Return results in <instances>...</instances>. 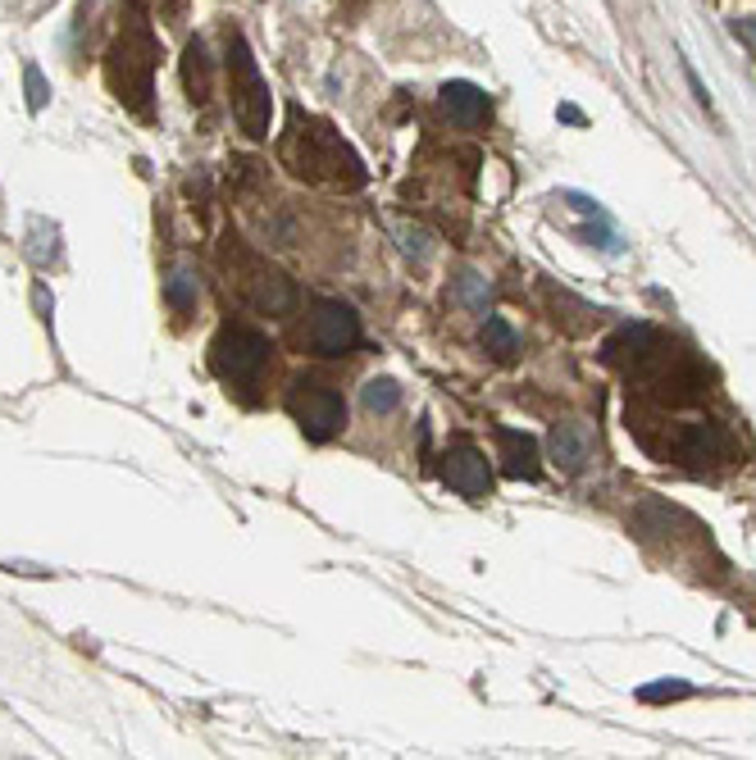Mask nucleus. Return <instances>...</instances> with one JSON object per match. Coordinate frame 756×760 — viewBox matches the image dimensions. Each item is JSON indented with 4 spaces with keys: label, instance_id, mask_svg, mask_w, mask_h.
I'll use <instances>...</instances> for the list:
<instances>
[{
    "label": "nucleus",
    "instance_id": "1",
    "mask_svg": "<svg viewBox=\"0 0 756 760\" xmlns=\"http://www.w3.org/2000/svg\"><path fill=\"white\" fill-rule=\"evenodd\" d=\"M607 360L616 370H624L629 378L647 383V392H656L661 401L688 406V401L702 397V374L692 370V360L670 338H661L652 324H633L620 332V338H611Z\"/></svg>",
    "mask_w": 756,
    "mask_h": 760
},
{
    "label": "nucleus",
    "instance_id": "12",
    "mask_svg": "<svg viewBox=\"0 0 756 760\" xmlns=\"http://www.w3.org/2000/svg\"><path fill=\"white\" fill-rule=\"evenodd\" d=\"M497 442H501V469L506 478H538L542 465H538V442L529 433H516V429H497Z\"/></svg>",
    "mask_w": 756,
    "mask_h": 760
},
{
    "label": "nucleus",
    "instance_id": "20",
    "mask_svg": "<svg viewBox=\"0 0 756 760\" xmlns=\"http://www.w3.org/2000/svg\"><path fill=\"white\" fill-rule=\"evenodd\" d=\"M730 27H734V37H738V42H743V46L756 55V19H734Z\"/></svg>",
    "mask_w": 756,
    "mask_h": 760
},
{
    "label": "nucleus",
    "instance_id": "10",
    "mask_svg": "<svg viewBox=\"0 0 756 760\" xmlns=\"http://www.w3.org/2000/svg\"><path fill=\"white\" fill-rule=\"evenodd\" d=\"M442 478L456 492H465V497H488V488H493L488 461H483V451H474V446H451L447 465H442Z\"/></svg>",
    "mask_w": 756,
    "mask_h": 760
},
{
    "label": "nucleus",
    "instance_id": "14",
    "mask_svg": "<svg viewBox=\"0 0 756 760\" xmlns=\"http://www.w3.org/2000/svg\"><path fill=\"white\" fill-rule=\"evenodd\" d=\"M451 296H456V306L474 310V315H488V279H478V273H461L456 287H451Z\"/></svg>",
    "mask_w": 756,
    "mask_h": 760
},
{
    "label": "nucleus",
    "instance_id": "22",
    "mask_svg": "<svg viewBox=\"0 0 756 760\" xmlns=\"http://www.w3.org/2000/svg\"><path fill=\"white\" fill-rule=\"evenodd\" d=\"M406 251L429 256V232H406Z\"/></svg>",
    "mask_w": 756,
    "mask_h": 760
},
{
    "label": "nucleus",
    "instance_id": "9",
    "mask_svg": "<svg viewBox=\"0 0 756 760\" xmlns=\"http://www.w3.org/2000/svg\"><path fill=\"white\" fill-rule=\"evenodd\" d=\"M360 342V319L351 306L342 300H319L315 315H311V347L319 355H342Z\"/></svg>",
    "mask_w": 756,
    "mask_h": 760
},
{
    "label": "nucleus",
    "instance_id": "21",
    "mask_svg": "<svg viewBox=\"0 0 756 760\" xmlns=\"http://www.w3.org/2000/svg\"><path fill=\"white\" fill-rule=\"evenodd\" d=\"M27 91H33V110L46 105V82H42V69H27Z\"/></svg>",
    "mask_w": 756,
    "mask_h": 760
},
{
    "label": "nucleus",
    "instance_id": "7",
    "mask_svg": "<svg viewBox=\"0 0 756 760\" xmlns=\"http://www.w3.org/2000/svg\"><path fill=\"white\" fill-rule=\"evenodd\" d=\"M269 360V342L264 332L247 328V324H224L219 338L210 342V364L224 383H251Z\"/></svg>",
    "mask_w": 756,
    "mask_h": 760
},
{
    "label": "nucleus",
    "instance_id": "13",
    "mask_svg": "<svg viewBox=\"0 0 756 760\" xmlns=\"http://www.w3.org/2000/svg\"><path fill=\"white\" fill-rule=\"evenodd\" d=\"M548 446H552V461H556L565 474L584 469L588 455H593V442H588V429H584V423H556L552 438H548Z\"/></svg>",
    "mask_w": 756,
    "mask_h": 760
},
{
    "label": "nucleus",
    "instance_id": "8",
    "mask_svg": "<svg viewBox=\"0 0 756 760\" xmlns=\"http://www.w3.org/2000/svg\"><path fill=\"white\" fill-rule=\"evenodd\" d=\"M287 410L311 442H328L332 433H342V423H347V401L338 392L315 387V383H301V392H292Z\"/></svg>",
    "mask_w": 756,
    "mask_h": 760
},
{
    "label": "nucleus",
    "instance_id": "19",
    "mask_svg": "<svg viewBox=\"0 0 756 760\" xmlns=\"http://www.w3.org/2000/svg\"><path fill=\"white\" fill-rule=\"evenodd\" d=\"M639 696H643V702H679V696H692V688L688 683H652Z\"/></svg>",
    "mask_w": 756,
    "mask_h": 760
},
{
    "label": "nucleus",
    "instance_id": "11",
    "mask_svg": "<svg viewBox=\"0 0 756 760\" xmlns=\"http://www.w3.org/2000/svg\"><path fill=\"white\" fill-rule=\"evenodd\" d=\"M442 114L451 118L456 128H483L488 124V91H478L474 82H447L442 87Z\"/></svg>",
    "mask_w": 756,
    "mask_h": 760
},
{
    "label": "nucleus",
    "instance_id": "6",
    "mask_svg": "<svg viewBox=\"0 0 756 760\" xmlns=\"http://www.w3.org/2000/svg\"><path fill=\"white\" fill-rule=\"evenodd\" d=\"M656 451L684 469H715L724 461H734V438L724 433L715 419H692V423H675L670 442L656 446Z\"/></svg>",
    "mask_w": 756,
    "mask_h": 760
},
{
    "label": "nucleus",
    "instance_id": "2",
    "mask_svg": "<svg viewBox=\"0 0 756 760\" xmlns=\"http://www.w3.org/2000/svg\"><path fill=\"white\" fill-rule=\"evenodd\" d=\"M283 165L306 178V182H332V188H365V165L360 156L342 141V133H332L324 118H311L292 110V128L283 137Z\"/></svg>",
    "mask_w": 756,
    "mask_h": 760
},
{
    "label": "nucleus",
    "instance_id": "3",
    "mask_svg": "<svg viewBox=\"0 0 756 760\" xmlns=\"http://www.w3.org/2000/svg\"><path fill=\"white\" fill-rule=\"evenodd\" d=\"M156 65H160L156 33H150V23H146L142 0H133V14L110 50V87H114V97L142 118H150V97H156V91H150V78H156Z\"/></svg>",
    "mask_w": 756,
    "mask_h": 760
},
{
    "label": "nucleus",
    "instance_id": "15",
    "mask_svg": "<svg viewBox=\"0 0 756 760\" xmlns=\"http://www.w3.org/2000/svg\"><path fill=\"white\" fill-rule=\"evenodd\" d=\"M183 78H188L192 101H210V59H205V46H201V42H192V46H188Z\"/></svg>",
    "mask_w": 756,
    "mask_h": 760
},
{
    "label": "nucleus",
    "instance_id": "16",
    "mask_svg": "<svg viewBox=\"0 0 756 760\" xmlns=\"http://www.w3.org/2000/svg\"><path fill=\"white\" fill-rule=\"evenodd\" d=\"M483 347H488L497 360H510L520 351V338H516V328H510L506 319H488V324H483Z\"/></svg>",
    "mask_w": 756,
    "mask_h": 760
},
{
    "label": "nucleus",
    "instance_id": "17",
    "mask_svg": "<svg viewBox=\"0 0 756 760\" xmlns=\"http://www.w3.org/2000/svg\"><path fill=\"white\" fill-rule=\"evenodd\" d=\"M397 406H402V387L392 383V378H370V383H365V410L392 415Z\"/></svg>",
    "mask_w": 756,
    "mask_h": 760
},
{
    "label": "nucleus",
    "instance_id": "5",
    "mask_svg": "<svg viewBox=\"0 0 756 760\" xmlns=\"http://www.w3.org/2000/svg\"><path fill=\"white\" fill-rule=\"evenodd\" d=\"M233 256H237V269H233L228 287H237V296L247 300V306H256L260 315H287L296 306V287L274 264H264L260 256L241 251V247H233Z\"/></svg>",
    "mask_w": 756,
    "mask_h": 760
},
{
    "label": "nucleus",
    "instance_id": "4",
    "mask_svg": "<svg viewBox=\"0 0 756 760\" xmlns=\"http://www.w3.org/2000/svg\"><path fill=\"white\" fill-rule=\"evenodd\" d=\"M228 91H233V118L247 137H269V114H274V97L256 65V55L241 33H228Z\"/></svg>",
    "mask_w": 756,
    "mask_h": 760
},
{
    "label": "nucleus",
    "instance_id": "18",
    "mask_svg": "<svg viewBox=\"0 0 756 760\" xmlns=\"http://www.w3.org/2000/svg\"><path fill=\"white\" fill-rule=\"evenodd\" d=\"M165 300L178 315H188L196 306V279H192V273H173V279L165 283Z\"/></svg>",
    "mask_w": 756,
    "mask_h": 760
}]
</instances>
